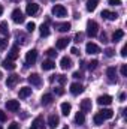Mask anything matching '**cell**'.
Instances as JSON below:
<instances>
[{
    "mask_svg": "<svg viewBox=\"0 0 127 129\" xmlns=\"http://www.w3.org/2000/svg\"><path fill=\"white\" fill-rule=\"evenodd\" d=\"M52 15L58 17V18H63L67 15V9L64 8L63 5H54L52 6Z\"/></svg>",
    "mask_w": 127,
    "mask_h": 129,
    "instance_id": "obj_1",
    "label": "cell"
},
{
    "mask_svg": "<svg viewBox=\"0 0 127 129\" xmlns=\"http://www.w3.org/2000/svg\"><path fill=\"white\" fill-rule=\"evenodd\" d=\"M97 30H99V26H97V23L96 21H88L87 23V35L88 36H91V38H94L96 35H97Z\"/></svg>",
    "mask_w": 127,
    "mask_h": 129,
    "instance_id": "obj_2",
    "label": "cell"
},
{
    "mask_svg": "<svg viewBox=\"0 0 127 129\" xmlns=\"http://www.w3.org/2000/svg\"><path fill=\"white\" fill-rule=\"evenodd\" d=\"M12 20H14L17 24L24 23V14L21 12V9H14V11H12Z\"/></svg>",
    "mask_w": 127,
    "mask_h": 129,
    "instance_id": "obj_3",
    "label": "cell"
},
{
    "mask_svg": "<svg viewBox=\"0 0 127 129\" xmlns=\"http://www.w3.org/2000/svg\"><path fill=\"white\" fill-rule=\"evenodd\" d=\"M37 59V51L36 50H30L26 56V64H33Z\"/></svg>",
    "mask_w": 127,
    "mask_h": 129,
    "instance_id": "obj_4",
    "label": "cell"
},
{
    "mask_svg": "<svg viewBox=\"0 0 127 129\" xmlns=\"http://www.w3.org/2000/svg\"><path fill=\"white\" fill-rule=\"evenodd\" d=\"M106 75H108V81L109 83H117V71L115 68H108L106 69Z\"/></svg>",
    "mask_w": 127,
    "mask_h": 129,
    "instance_id": "obj_5",
    "label": "cell"
},
{
    "mask_svg": "<svg viewBox=\"0 0 127 129\" xmlns=\"http://www.w3.org/2000/svg\"><path fill=\"white\" fill-rule=\"evenodd\" d=\"M6 108L9 110V111H18L20 110V102L18 101H15V99H11V101H8L6 102Z\"/></svg>",
    "mask_w": 127,
    "mask_h": 129,
    "instance_id": "obj_6",
    "label": "cell"
},
{
    "mask_svg": "<svg viewBox=\"0 0 127 129\" xmlns=\"http://www.w3.org/2000/svg\"><path fill=\"white\" fill-rule=\"evenodd\" d=\"M82 92H84L82 84H79V83L70 84V93H72V95H79V93H82Z\"/></svg>",
    "mask_w": 127,
    "mask_h": 129,
    "instance_id": "obj_7",
    "label": "cell"
},
{
    "mask_svg": "<svg viewBox=\"0 0 127 129\" xmlns=\"http://www.w3.org/2000/svg\"><path fill=\"white\" fill-rule=\"evenodd\" d=\"M85 51H87L88 54H97V53H100V48H99L96 44H93V42H88L87 47H85Z\"/></svg>",
    "mask_w": 127,
    "mask_h": 129,
    "instance_id": "obj_8",
    "label": "cell"
},
{
    "mask_svg": "<svg viewBox=\"0 0 127 129\" xmlns=\"http://www.w3.org/2000/svg\"><path fill=\"white\" fill-rule=\"evenodd\" d=\"M29 83L32 86H40L42 84V80H40V77L37 74H32V75H29Z\"/></svg>",
    "mask_w": 127,
    "mask_h": 129,
    "instance_id": "obj_9",
    "label": "cell"
},
{
    "mask_svg": "<svg viewBox=\"0 0 127 129\" xmlns=\"http://www.w3.org/2000/svg\"><path fill=\"white\" fill-rule=\"evenodd\" d=\"M111 102H112V96H109V95H103V96L97 98V104L99 105H109Z\"/></svg>",
    "mask_w": 127,
    "mask_h": 129,
    "instance_id": "obj_10",
    "label": "cell"
},
{
    "mask_svg": "<svg viewBox=\"0 0 127 129\" xmlns=\"http://www.w3.org/2000/svg\"><path fill=\"white\" fill-rule=\"evenodd\" d=\"M102 17L103 18H106V20H109V21H114V20H117L118 18V15L115 14V12H111V11H102Z\"/></svg>",
    "mask_w": 127,
    "mask_h": 129,
    "instance_id": "obj_11",
    "label": "cell"
},
{
    "mask_svg": "<svg viewBox=\"0 0 127 129\" xmlns=\"http://www.w3.org/2000/svg\"><path fill=\"white\" fill-rule=\"evenodd\" d=\"M20 57V53H18V47H12L11 48V51H9V54H8V60H17Z\"/></svg>",
    "mask_w": 127,
    "mask_h": 129,
    "instance_id": "obj_12",
    "label": "cell"
},
{
    "mask_svg": "<svg viewBox=\"0 0 127 129\" xmlns=\"http://www.w3.org/2000/svg\"><path fill=\"white\" fill-rule=\"evenodd\" d=\"M81 111H82V113L91 111V101H90V99H84V101L81 102Z\"/></svg>",
    "mask_w": 127,
    "mask_h": 129,
    "instance_id": "obj_13",
    "label": "cell"
},
{
    "mask_svg": "<svg viewBox=\"0 0 127 129\" xmlns=\"http://www.w3.org/2000/svg\"><path fill=\"white\" fill-rule=\"evenodd\" d=\"M58 122H60V119H58V116H55V114H52V116H49V119H48V126L51 129H54L57 125H58Z\"/></svg>",
    "mask_w": 127,
    "mask_h": 129,
    "instance_id": "obj_14",
    "label": "cell"
},
{
    "mask_svg": "<svg viewBox=\"0 0 127 129\" xmlns=\"http://www.w3.org/2000/svg\"><path fill=\"white\" fill-rule=\"evenodd\" d=\"M37 9H39V5H36V3H29L26 12H27V15H34V14L37 12Z\"/></svg>",
    "mask_w": 127,
    "mask_h": 129,
    "instance_id": "obj_15",
    "label": "cell"
},
{
    "mask_svg": "<svg viewBox=\"0 0 127 129\" xmlns=\"http://www.w3.org/2000/svg\"><path fill=\"white\" fill-rule=\"evenodd\" d=\"M18 80H20L18 75H11V77H8V80H6V86H8V87H14V86L18 83Z\"/></svg>",
    "mask_w": 127,
    "mask_h": 129,
    "instance_id": "obj_16",
    "label": "cell"
},
{
    "mask_svg": "<svg viewBox=\"0 0 127 129\" xmlns=\"http://www.w3.org/2000/svg\"><path fill=\"white\" fill-rule=\"evenodd\" d=\"M60 66H61V69H70V68H72V60H70L69 57H61Z\"/></svg>",
    "mask_w": 127,
    "mask_h": 129,
    "instance_id": "obj_17",
    "label": "cell"
},
{
    "mask_svg": "<svg viewBox=\"0 0 127 129\" xmlns=\"http://www.w3.org/2000/svg\"><path fill=\"white\" fill-rule=\"evenodd\" d=\"M55 68V63L52 62V60H43L42 62V69L43 71H51V69H54Z\"/></svg>",
    "mask_w": 127,
    "mask_h": 129,
    "instance_id": "obj_18",
    "label": "cell"
},
{
    "mask_svg": "<svg viewBox=\"0 0 127 129\" xmlns=\"http://www.w3.org/2000/svg\"><path fill=\"white\" fill-rule=\"evenodd\" d=\"M70 110H72V105L69 102H63L61 104V114L63 116H69L70 114Z\"/></svg>",
    "mask_w": 127,
    "mask_h": 129,
    "instance_id": "obj_19",
    "label": "cell"
},
{
    "mask_svg": "<svg viewBox=\"0 0 127 129\" xmlns=\"http://www.w3.org/2000/svg\"><path fill=\"white\" fill-rule=\"evenodd\" d=\"M30 95H32V89H30V87H23V89H20V98H21V99L29 98Z\"/></svg>",
    "mask_w": 127,
    "mask_h": 129,
    "instance_id": "obj_20",
    "label": "cell"
},
{
    "mask_svg": "<svg viewBox=\"0 0 127 129\" xmlns=\"http://www.w3.org/2000/svg\"><path fill=\"white\" fill-rule=\"evenodd\" d=\"M100 114L103 116V119H105V120H106V119H112V117H114V111H112V110H109V108L102 110V111H100Z\"/></svg>",
    "mask_w": 127,
    "mask_h": 129,
    "instance_id": "obj_21",
    "label": "cell"
},
{
    "mask_svg": "<svg viewBox=\"0 0 127 129\" xmlns=\"http://www.w3.org/2000/svg\"><path fill=\"white\" fill-rule=\"evenodd\" d=\"M67 42H69V39H66V38H61V39H58L57 41V44H55V47L58 48V50H63L67 47Z\"/></svg>",
    "mask_w": 127,
    "mask_h": 129,
    "instance_id": "obj_22",
    "label": "cell"
},
{
    "mask_svg": "<svg viewBox=\"0 0 127 129\" xmlns=\"http://www.w3.org/2000/svg\"><path fill=\"white\" fill-rule=\"evenodd\" d=\"M123 36H124V32H123V30H117V32L112 35V42H118V41H121Z\"/></svg>",
    "mask_w": 127,
    "mask_h": 129,
    "instance_id": "obj_23",
    "label": "cell"
},
{
    "mask_svg": "<svg viewBox=\"0 0 127 129\" xmlns=\"http://www.w3.org/2000/svg\"><path fill=\"white\" fill-rule=\"evenodd\" d=\"M97 8V0H87V11L93 12Z\"/></svg>",
    "mask_w": 127,
    "mask_h": 129,
    "instance_id": "obj_24",
    "label": "cell"
},
{
    "mask_svg": "<svg viewBox=\"0 0 127 129\" xmlns=\"http://www.w3.org/2000/svg\"><path fill=\"white\" fill-rule=\"evenodd\" d=\"M3 68H6V69H9V71H14V69H15V63H14V62H12V60H8V59H6V60H3Z\"/></svg>",
    "mask_w": 127,
    "mask_h": 129,
    "instance_id": "obj_25",
    "label": "cell"
},
{
    "mask_svg": "<svg viewBox=\"0 0 127 129\" xmlns=\"http://www.w3.org/2000/svg\"><path fill=\"white\" fill-rule=\"evenodd\" d=\"M57 29H58L61 33H66V32H69V30H70V24H69V23H61V24H58V26H57Z\"/></svg>",
    "mask_w": 127,
    "mask_h": 129,
    "instance_id": "obj_26",
    "label": "cell"
},
{
    "mask_svg": "<svg viewBox=\"0 0 127 129\" xmlns=\"http://www.w3.org/2000/svg\"><path fill=\"white\" fill-rule=\"evenodd\" d=\"M75 122H76L78 125H84V122H85V116H84V113H78V114L75 116Z\"/></svg>",
    "mask_w": 127,
    "mask_h": 129,
    "instance_id": "obj_27",
    "label": "cell"
},
{
    "mask_svg": "<svg viewBox=\"0 0 127 129\" xmlns=\"http://www.w3.org/2000/svg\"><path fill=\"white\" fill-rule=\"evenodd\" d=\"M49 35V27H48V23H45V24H42L40 26V36H48Z\"/></svg>",
    "mask_w": 127,
    "mask_h": 129,
    "instance_id": "obj_28",
    "label": "cell"
},
{
    "mask_svg": "<svg viewBox=\"0 0 127 129\" xmlns=\"http://www.w3.org/2000/svg\"><path fill=\"white\" fill-rule=\"evenodd\" d=\"M51 102H52V95L46 93V95L42 96V105H49Z\"/></svg>",
    "mask_w": 127,
    "mask_h": 129,
    "instance_id": "obj_29",
    "label": "cell"
},
{
    "mask_svg": "<svg viewBox=\"0 0 127 129\" xmlns=\"http://www.w3.org/2000/svg\"><path fill=\"white\" fill-rule=\"evenodd\" d=\"M0 33H2V35H8V33H9V26H8L6 21L0 23Z\"/></svg>",
    "mask_w": 127,
    "mask_h": 129,
    "instance_id": "obj_30",
    "label": "cell"
},
{
    "mask_svg": "<svg viewBox=\"0 0 127 129\" xmlns=\"http://www.w3.org/2000/svg\"><path fill=\"white\" fill-rule=\"evenodd\" d=\"M34 128H43V119L42 117H36L34 120H33V125Z\"/></svg>",
    "mask_w": 127,
    "mask_h": 129,
    "instance_id": "obj_31",
    "label": "cell"
},
{
    "mask_svg": "<svg viewBox=\"0 0 127 129\" xmlns=\"http://www.w3.org/2000/svg\"><path fill=\"white\" fill-rule=\"evenodd\" d=\"M103 122H105V119H103V116L100 113L94 114V123L96 125H103Z\"/></svg>",
    "mask_w": 127,
    "mask_h": 129,
    "instance_id": "obj_32",
    "label": "cell"
},
{
    "mask_svg": "<svg viewBox=\"0 0 127 129\" xmlns=\"http://www.w3.org/2000/svg\"><path fill=\"white\" fill-rule=\"evenodd\" d=\"M17 42H18V44H26V42H27L26 35H23V33H17Z\"/></svg>",
    "mask_w": 127,
    "mask_h": 129,
    "instance_id": "obj_33",
    "label": "cell"
},
{
    "mask_svg": "<svg viewBox=\"0 0 127 129\" xmlns=\"http://www.w3.org/2000/svg\"><path fill=\"white\" fill-rule=\"evenodd\" d=\"M108 3L111 6H120L121 5V0H108Z\"/></svg>",
    "mask_w": 127,
    "mask_h": 129,
    "instance_id": "obj_34",
    "label": "cell"
},
{
    "mask_svg": "<svg viewBox=\"0 0 127 129\" xmlns=\"http://www.w3.org/2000/svg\"><path fill=\"white\" fill-rule=\"evenodd\" d=\"M34 29H36V24H34L33 21H30V23H27V30H29V32H33Z\"/></svg>",
    "mask_w": 127,
    "mask_h": 129,
    "instance_id": "obj_35",
    "label": "cell"
},
{
    "mask_svg": "<svg viewBox=\"0 0 127 129\" xmlns=\"http://www.w3.org/2000/svg\"><path fill=\"white\" fill-rule=\"evenodd\" d=\"M96 66H97V60H91V62L88 63V69L93 71V69H96Z\"/></svg>",
    "mask_w": 127,
    "mask_h": 129,
    "instance_id": "obj_36",
    "label": "cell"
},
{
    "mask_svg": "<svg viewBox=\"0 0 127 129\" xmlns=\"http://www.w3.org/2000/svg\"><path fill=\"white\" fill-rule=\"evenodd\" d=\"M46 54H48V56H49L51 59L57 56V53H55V50H52V48H51V50H48V51H46Z\"/></svg>",
    "mask_w": 127,
    "mask_h": 129,
    "instance_id": "obj_37",
    "label": "cell"
},
{
    "mask_svg": "<svg viewBox=\"0 0 127 129\" xmlns=\"http://www.w3.org/2000/svg\"><path fill=\"white\" fill-rule=\"evenodd\" d=\"M82 36H84L82 33H76L75 35V42H81L82 41Z\"/></svg>",
    "mask_w": 127,
    "mask_h": 129,
    "instance_id": "obj_38",
    "label": "cell"
},
{
    "mask_svg": "<svg viewBox=\"0 0 127 129\" xmlns=\"http://www.w3.org/2000/svg\"><path fill=\"white\" fill-rule=\"evenodd\" d=\"M105 54H106V57H112V56H114V50H112V48H108V50L105 51Z\"/></svg>",
    "mask_w": 127,
    "mask_h": 129,
    "instance_id": "obj_39",
    "label": "cell"
},
{
    "mask_svg": "<svg viewBox=\"0 0 127 129\" xmlns=\"http://www.w3.org/2000/svg\"><path fill=\"white\" fill-rule=\"evenodd\" d=\"M121 75L123 77H127V64H123L121 66Z\"/></svg>",
    "mask_w": 127,
    "mask_h": 129,
    "instance_id": "obj_40",
    "label": "cell"
},
{
    "mask_svg": "<svg viewBox=\"0 0 127 129\" xmlns=\"http://www.w3.org/2000/svg\"><path fill=\"white\" fill-rule=\"evenodd\" d=\"M8 129H20V125L14 122V123H11V125H9V128H8Z\"/></svg>",
    "mask_w": 127,
    "mask_h": 129,
    "instance_id": "obj_41",
    "label": "cell"
},
{
    "mask_svg": "<svg viewBox=\"0 0 127 129\" xmlns=\"http://www.w3.org/2000/svg\"><path fill=\"white\" fill-rule=\"evenodd\" d=\"M121 56H123V57H126V56H127V47H126V45L121 48Z\"/></svg>",
    "mask_w": 127,
    "mask_h": 129,
    "instance_id": "obj_42",
    "label": "cell"
},
{
    "mask_svg": "<svg viewBox=\"0 0 127 129\" xmlns=\"http://www.w3.org/2000/svg\"><path fill=\"white\" fill-rule=\"evenodd\" d=\"M5 120H6V114L0 110V122H5Z\"/></svg>",
    "mask_w": 127,
    "mask_h": 129,
    "instance_id": "obj_43",
    "label": "cell"
},
{
    "mask_svg": "<svg viewBox=\"0 0 127 129\" xmlns=\"http://www.w3.org/2000/svg\"><path fill=\"white\" fill-rule=\"evenodd\" d=\"M57 77H58V81H60L61 84H64V83H66V77H63V75H57Z\"/></svg>",
    "mask_w": 127,
    "mask_h": 129,
    "instance_id": "obj_44",
    "label": "cell"
},
{
    "mask_svg": "<svg viewBox=\"0 0 127 129\" xmlns=\"http://www.w3.org/2000/svg\"><path fill=\"white\" fill-rule=\"evenodd\" d=\"M70 53H72V54H79V51H78V48H75V47H73V48L70 50Z\"/></svg>",
    "mask_w": 127,
    "mask_h": 129,
    "instance_id": "obj_45",
    "label": "cell"
},
{
    "mask_svg": "<svg viewBox=\"0 0 127 129\" xmlns=\"http://www.w3.org/2000/svg\"><path fill=\"white\" fill-rule=\"evenodd\" d=\"M81 77H82L81 72H75V74H73V78H81Z\"/></svg>",
    "mask_w": 127,
    "mask_h": 129,
    "instance_id": "obj_46",
    "label": "cell"
},
{
    "mask_svg": "<svg viewBox=\"0 0 127 129\" xmlns=\"http://www.w3.org/2000/svg\"><path fill=\"white\" fill-rule=\"evenodd\" d=\"M5 44H6V42H5V39H2V38H0V48H3V47H5Z\"/></svg>",
    "mask_w": 127,
    "mask_h": 129,
    "instance_id": "obj_47",
    "label": "cell"
},
{
    "mask_svg": "<svg viewBox=\"0 0 127 129\" xmlns=\"http://www.w3.org/2000/svg\"><path fill=\"white\" fill-rule=\"evenodd\" d=\"M124 99H126V95H124V93H121V95H120V101H124Z\"/></svg>",
    "mask_w": 127,
    "mask_h": 129,
    "instance_id": "obj_48",
    "label": "cell"
},
{
    "mask_svg": "<svg viewBox=\"0 0 127 129\" xmlns=\"http://www.w3.org/2000/svg\"><path fill=\"white\" fill-rule=\"evenodd\" d=\"M100 38H102V41H103V42H106V35H105V33H103V35H102Z\"/></svg>",
    "mask_w": 127,
    "mask_h": 129,
    "instance_id": "obj_49",
    "label": "cell"
},
{
    "mask_svg": "<svg viewBox=\"0 0 127 129\" xmlns=\"http://www.w3.org/2000/svg\"><path fill=\"white\" fill-rule=\"evenodd\" d=\"M57 93L58 95H63V89H57Z\"/></svg>",
    "mask_w": 127,
    "mask_h": 129,
    "instance_id": "obj_50",
    "label": "cell"
},
{
    "mask_svg": "<svg viewBox=\"0 0 127 129\" xmlns=\"http://www.w3.org/2000/svg\"><path fill=\"white\" fill-rule=\"evenodd\" d=\"M3 14V8H2V5H0V15Z\"/></svg>",
    "mask_w": 127,
    "mask_h": 129,
    "instance_id": "obj_51",
    "label": "cell"
},
{
    "mask_svg": "<svg viewBox=\"0 0 127 129\" xmlns=\"http://www.w3.org/2000/svg\"><path fill=\"white\" fill-rule=\"evenodd\" d=\"M30 129H37V128H34V126H32V128H30Z\"/></svg>",
    "mask_w": 127,
    "mask_h": 129,
    "instance_id": "obj_52",
    "label": "cell"
},
{
    "mask_svg": "<svg viewBox=\"0 0 127 129\" xmlns=\"http://www.w3.org/2000/svg\"><path fill=\"white\" fill-rule=\"evenodd\" d=\"M63 129H69V128H67V126H64V128H63Z\"/></svg>",
    "mask_w": 127,
    "mask_h": 129,
    "instance_id": "obj_53",
    "label": "cell"
},
{
    "mask_svg": "<svg viewBox=\"0 0 127 129\" xmlns=\"http://www.w3.org/2000/svg\"><path fill=\"white\" fill-rule=\"evenodd\" d=\"M0 78H2V72H0Z\"/></svg>",
    "mask_w": 127,
    "mask_h": 129,
    "instance_id": "obj_54",
    "label": "cell"
},
{
    "mask_svg": "<svg viewBox=\"0 0 127 129\" xmlns=\"http://www.w3.org/2000/svg\"><path fill=\"white\" fill-rule=\"evenodd\" d=\"M0 129H3V128H2V126H0Z\"/></svg>",
    "mask_w": 127,
    "mask_h": 129,
    "instance_id": "obj_55",
    "label": "cell"
},
{
    "mask_svg": "<svg viewBox=\"0 0 127 129\" xmlns=\"http://www.w3.org/2000/svg\"><path fill=\"white\" fill-rule=\"evenodd\" d=\"M52 2H55V0H52Z\"/></svg>",
    "mask_w": 127,
    "mask_h": 129,
    "instance_id": "obj_56",
    "label": "cell"
}]
</instances>
